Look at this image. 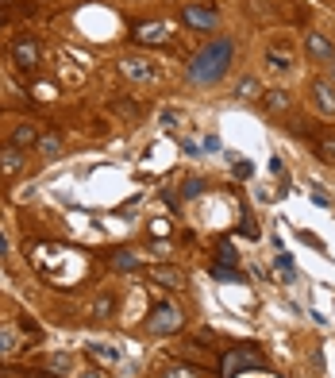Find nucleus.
Segmentation results:
<instances>
[{
  "mask_svg": "<svg viewBox=\"0 0 335 378\" xmlns=\"http://www.w3.org/2000/svg\"><path fill=\"white\" fill-rule=\"evenodd\" d=\"M232 62H235V43L227 39V35H220V39L205 43L193 58H189L185 78H189V85H205V89H208V85H220L227 78Z\"/></svg>",
  "mask_w": 335,
  "mask_h": 378,
  "instance_id": "nucleus-1",
  "label": "nucleus"
},
{
  "mask_svg": "<svg viewBox=\"0 0 335 378\" xmlns=\"http://www.w3.org/2000/svg\"><path fill=\"white\" fill-rule=\"evenodd\" d=\"M243 371H266V359L258 347L243 344V347H232V352L224 355V363H220V378H235Z\"/></svg>",
  "mask_w": 335,
  "mask_h": 378,
  "instance_id": "nucleus-2",
  "label": "nucleus"
},
{
  "mask_svg": "<svg viewBox=\"0 0 335 378\" xmlns=\"http://www.w3.org/2000/svg\"><path fill=\"white\" fill-rule=\"evenodd\" d=\"M181 325H185V313H181L177 305H170V301L155 305L150 317H147V332L150 336H174V332H181Z\"/></svg>",
  "mask_w": 335,
  "mask_h": 378,
  "instance_id": "nucleus-3",
  "label": "nucleus"
},
{
  "mask_svg": "<svg viewBox=\"0 0 335 378\" xmlns=\"http://www.w3.org/2000/svg\"><path fill=\"white\" fill-rule=\"evenodd\" d=\"M181 24L197 27V31H216V27H220V12L212 4H185V8H181Z\"/></svg>",
  "mask_w": 335,
  "mask_h": 378,
  "instance_id": "nucleus-4",
  "label": "nucleus"
},
{
  "mask_svg": "<svg viewBox=\"0 0 335 378\" xmlns=\"http://www.w3.org/2000/svg\"><path fill=\"white\" fill-rule=\"evenodd\" d=\"M309 97H312V105H316V112L320 116H335V81H328V78H316L312 85H309Z\"/></svg>",
  "mask_w": 335,
  "mask_h": 378,
  "instance_id": "nucleus-5",
  "label": "nucleus"
},
{
  "mask_svg": "<svg viewBox=\"0 0 335 378\" xmlns=\"http://www.w3.org/2000/svg\"><path fill=\"white\" fill-rule=\"evenodd\" d=\"M304 54H309L312 62H320V66H335V43L328 39V35H320V31L304 35Z\"/></svg>",
  "mask_w": 335,
  "mask_h": 378,
  "instance_id": "nucleus-6",
  "label": "nucleus"
},
{
  "mask_svg": "<svg viewBox=\"0 0 335 378\" xmlns=\"http://www.w3.org/2000/svg\"><path fill=\"white\" fill-rule=\"evenodd\" d=\"M12 62L20 66V70H35V66H39V43L35 39H16L12 43Z\"/></svg>",
  "mask_w": 335,
  "mask_h": 378,
  "instance_id": "nucleus-7",
  "label": "nucleus"
},
{
  "mask_svg": "<svg viewBox=\"0 0 335 378\" xmlns=\"http://www.w3.org/2000/svg\"><path fill=\"white\" fill-rule=\"evenodd\" d=\"M120 73L128 81H150L155 78V66H150L147 58H135V54H131V58H120Z\"/></svg>",
  "mask_w": 335,
  "mask_h": 378,
  "instance_id": "nucleus-8",
  "label": "nucleus"
},
{
  "mask_svg": "<svg viewBox=\"0 0 335 378\" xmlns=\"http://www.w3.org/2000/svg\"><path fill=\"white\" fill-rule=\"evenodd\" d=\"M24 163H27V158H24L20 147H12V143L0 147V178H16L24 170Z\"/></svg>",
  "mask_w": 335,
  "mask_h": 378,
  "instance_id": "nucleus-9",
  "label": "nucleus"
},
{
  "mask_svg": "<svg viewBox=\"0 0 335 378\" xmlns=\"http://www.w3.org/2000/svg\"><path fill=\"white\" fill-rule=\"evenodd\" d=\"M135 39L143 46H162V43H170V27L166 24H139L135 27Z\"/></svg>",
  "mask_w": 335,
  "mask_h": 378,
  "instance_id": "nucleus-10",
  "label": "nucleus"
},
{
  "mask_svg": "<svg viewBox=\"0 0 335 378\" xmlns=\"http://www.w3.org/2000/svg\"><path fill=\"white\" fill-rule=\"evenodd\" d=\"M150 282H158V286H166V290H181L185 286V270H177V267H150Z\"/></svg>",
  "mask_w": 335,
  "mask_h": 378,
  "instance_id": "nucleus-11",
  "label": "nucleus"
},
{
  "mask_svg": "<svg viewBox=\"0 0 335 378\" xmlns=\"http://www.w3.org/2000/svg\"><path fill=\"white\" fill-rule=\"evenodd\" d=\"M39 136H43V128H39V124H27V120H24V124H16V128H12V147L27 150V147L39 143Z\"/></svg>",
  "mask_w": 335,
  "mask_h": 378,
  "instance_id": "nucleus-12",
  "label": "nucleus"
},
{
  "mask_svg": "<svg viewBox=\"0 0 335 378\" xmlns=\"http://www.w3.org/2000/svg\"><path fill=\"white\" fill-rule=\"evenodd\" d=\"M116 309H120L116 294H100V297H93L89 313H93V320H112V317H116Z\"/></svg>",
  "mask_w": 335,
  "mask_h": 378,
  "instance_id": "nucleus-13",
  "label": "nucleus"
},
{
  "mask_svg": "<svg viewBox=\"0 0 335 378\" xmlns=\"http://www.w3.org/2000/svg\"><path fill=\"white\" fill-rule=\"evenodd\" d=\"M266 62H270V70H277V73L293 70V54H289V46H270V51H266Z\"/></svg>",
  "mask_w": 335,
  "mask_h": 378,
  "instance_id": "nucleus-14",
  "label": "nucleus"
},
{
  "mask_svg": "<svg viewBox=\"0 0 335 378\" xmlns=\"http://www.w3.org/2000/svg\"><path fill=\"white\" fill-rule=\"evenodd\" d=\"M35 147H39V155H43V158H58V150H62V136H58V128H54V131H43Z\"/></svg>",
  "mask_w": 335,
  "mask_h": 378,
  "instance_id": "nucleus-15",
  "label": "nucleus"
},
{
  "mask_svg": "<svg viewBox=\"0 0 335 378\" xmlns=\"http://www.w3.org/2000/svg\"><path fill=\"white\" fill-rule=\"evenodd\" d=\"M208 274H212L216 282H247V274L239 270V267H227V262H212Z\"/></svg>",
  "mask_w": 335,
  "mask_h": 378,
  "instance_id": "nucleus-16",
  "label": "nucleus"
},
{
  "mask_svg": "<svg viewBox=\"0 0 335 378\" xmlns=\"http://www.w3.org/2000/svg\"><path fill=\"white\" fill-rule=\"evenodd\" d=\"M89 355H97L100 363H120L123 347H116V344H89Z\"/></svg>",
  "mask_w": 335,
  "mask_h": 378,
  "instance_id": "nucleus-17",
  "label": "nucleus"
},
{
  "mask_svg": "<svg viewBox=\"0 0 335 378\" xmlns=\"http://www.w3.org/2000/svg\"><path fill=\"white\" fill-rule=\"evenodd\" d=\"M235 97H243V101H254V97H262V85H258V78H239V85H235Z\"/></svg>",
  "mask_w": 335,
  "mask_h": 378,
  "instance_id": "nucleus-18",
  "label": "nucleus"
},
{
  "mask_svg": "<svg viewBox=\"0 0 335 378\" xmlns=\"http://www.w3.org/2000/svg\"><path fill=\"white\" fill-rule=\"evenodd\" d=\"M262 101H266V108H270V112H285V108L293 105L285 89H270V93H262Z\"/></svg>",
  "mask_w": 335,
  "mask_h": 378,
  "instance_id": "nucleus-19",
  "label": "nucleus"
},
{
  "mask_svg": "<svg viewBox=\"0 0 335 378\" xmlns=\"http://www.w3.org/2000/svg\"><path fill=\"white\" fill-rule=\"evenodd\" d=\"M200 193H205V178H185V182H181V197H185V201H197Z\"/></svg>",
  "mask_w": 335,
  "mask_h": 378,
  "instance_id": "nucleus-20",
  "label": "nucleus"
},
{
  "mask_svg": "<svg viewBox=\"0 0 335 378\" xmlns=\"http://www.w3.org/2000/svg\"><path fill=\"white\" fill-rule=\"evenodd\" d=\"M112 267H116V270H135L139 267V255L135 251H116V255H112Z\"/></svg>",
  "mask_w": 335,
  "mask_h": 378,
  "instance_id": "nucleus-21",
  "label": "nucleus"
},
{
  "mask_svg": "<svg viewBox=\"0 0 335 378\" xmlns=\"http://www.w3.org/2000/svg\"><path fill=\"white\" fill-rule=\"evenodd\" d=\"M16 347H20V344H16V332H12V328H0V359L12 355Z\"/></svg>",
  "mask_w": 335,
  "mask_h": 378,
  "instance_id": "nucleus-22",
  "label": "nucleus"
},
{
  "mask_svg": "<svg viewBox=\"0 0 335 378\" xmlns=\"http://www.w3.org/2000/svg\"><path fill=\"white\" fill-rule=\"evenodd\" d=\"M216 251H220V259H216V262H227V267H235V262H239V251H235V247H232V243H227V240L220 243Z\"/></svg>",
  "mask_w": 335,
  "mask_h": 378,
  "instance_id": "nucleus-23",
  "label": "nucleus"
},
{
  "mask_svg": "<svg viewBox=\"0 0 335 378\" xmlns=\"http://www.w3.org/2000/svg\"><path fill=\"white\" fill-rule=\"evenodd\" d=\"M320 155L328 158V163H335V131H328V136H320Z\"/></svg>",
  "mask_w": 335,
  "mask_h": 378,
  "instance_id": "nucleus-24",
  "label": "nucleus"
},
{
  "mask_svg": "<svg viewBox=\"0 0 335 378\" xmlns=\"http://www.w3.org/2000/svg\"><path fill=\"white\" fill-rule=\"evenodd\" d=\"M46 367H51V371H73V359L70 355H51Z\"/></svg>",
  "mask_w": 335,
  "mask_h": 378,
  "instance_id": "nucleus-25",
  "label": "nucleus"
},
{
  "mask_svg": "<svg viewBox=\"0 0 335 378\" xmlns=\"http://www.w3.org/2000/svg\"><path fill=\"white\" fill-rule=\"evenodd\" d=\"M277 270H282L285 274V278H297V267H293V259H289V255H277Z\"/></svg>",
  "mask_w": 335,
  "mask_h": 378,
  "instance_id": "nucleus-26",
  "label": "nucleus"
},
{
  "mask_svg": "<svg viewBox=\"0 0 335 378\" xmlns=\"http://www.w3.org/2000/svg\"><path fill=\"white\" fill-rule=\"evenodd\" d=\"M232 170H235V178H251V174H254V166L247 163V158H243V163H235Z\"/></svg>",
  "mask_w": 335,
  "mask_h": 378,
  "instance_id": "nucleus-27",
  "label": "nucleus"
},
{
  "mask_svg": "<svg viewBox=\"0 0 335 378\" xmlns=\"http://www.w3.org/2000/svg\"><path fill=\"white\" fill-rule=\"evenodd\" d=\"M70 378H104V371H97V367H89V371H78V374H70Z\"/></svg>",
  "mask_w": 335,
  "mask_h": 378,
  "instance_id": "nucleus-28",
  "label": "nucleus"
},
{
  "mask_svg": "<svg viewBox=\"0 0 335 378\" xmlns=\"http://www.w3.org/2000/svg\"><path fill=\"white\" fill-rule=\"evenodd\" d=\"M166 378H197V374H193V371H185V367H181V371H170Z\"/></svg>",
  "mask_w": 335,
  "mask_h": 378,
  "instance_id": "nucleus-29",
  "label": "nucleus"
},
{
  "mask_svg": "<svg viewBox=\"0 0 335 378\" xmlns=\"http://www.w3.org/2000/svg\"><path fill=\"white\" fill-rule=\"evenodd\" d=\"M8 255V240H4V232H0V259Z\"/></svg>",
  "mask_w": 335,
  "mask_h": 378,
  "instance_id": "nucleus-30",
  "label": "nucleus"
},
{
  "mask_svg": "<svg viewBox=\"0 0 335 378\" xmlns=\"http://www.w3.org/2000/svg\"><path fill=\"white\" fill-rule=\"evenodd\" d=\"M331 81H335V66H331Z\"/></svg>",
  "mask_w": 335,
  "mask_h": 378,
  "instance_id": "nucleus-31",
  "label": "nucleus"
}]
</instances>
